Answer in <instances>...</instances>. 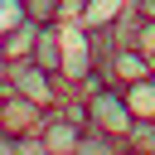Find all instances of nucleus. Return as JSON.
I'll return each mask as SVG.
<instances>
[{
  "label": "nucleus",
  "instance_id": "1",
  "mask_svg": "<svg viewBox=\"0 0 155 155\" xmlns=\"http://www.w3.org/2000/svg\"><path fill=\"white\" fill-rule=\"evenodd\" d=\"M82 102H87V126H97V131H107V136H116V140L126 145V136H131V126H136V111H131L126 92H121L116 82H102V87L87 92Z\"/></svg>",
  "mask_w": 155,
  "mask_h": 155
},
{
  "label": "nucleus",
  "instance_id": "2",
  "mask_svg": "<svg viewBox=\"0 0 155 155\" xmlns=\"http://www.w3.org/2000/svg\"><path fill=\"white\" fill-rule=\"evenodd\" d=\"M63 78L58 73H48V68H39L34 58H15L10 63V92H19V97H29V102H39V107H53L58 97H63Z\"/></svg>",
  "mask_w": 155,
  "mask_h": 155
},
{
  "label": "nucleus",
  "instance_id": "3",
  "mask_svg": "<svg viewBox=\"0 0 155 155\" xmlns=\"http://www.w3.org/2000/svg\"><path fill=\"white\" fill-rule=\"evenodd\" d=\"M82 131H87L82 116H73V111H63V107H48V111H44V126H39V150H48V155H73L78 140H82Z\"/></svg>",
  "mask_w": 155,
  "mask_h": 155
},
{
  "label": "nucleus",
  "instance_id": "4",
  "mask_svg": "<svg viewBox=\"0 0 155 155\" xmlns=\"http://www.w3.org/2000/svg\"><path fill=\"white\" fill-rule=\"evenodd\" d=\"M102 73H107V82L126 87V82H136V78H145V73H150V53H145V48H136V44H116Z\"/></svg>",
  "mask_w": 155,
  "mask_h": 155
},
{
  "label": "nucleus",
  "instance_id": "5",
  "mask_svg": "<svg viewBox=\"0 0 155 155\" xmlns=\"http://www.w3.org/2000/svg\"><path fill=\"white\" fill-rule=\"evenodd\" d=\"M34 39H39V24L24 19V15H15V19L0 29V48H5L10 63H15V58H29V53H34Z\"/></svg>",
  "mask_w": 155,
  "mask_h": 155
},
{
  "label": "nucleus",
  "instance_id": "6",
  "mask_svg": "<svg viewBox=\"0 0 155 155\" xmlns=\"http://www.w3.org/2000/svg\"><path fill=\"white\" fill-rule=\"evenodd\" d=\"M121 92H126V102H131V111H136L140 121H155V73H145V78H136V82H126Z\"/></svg>",
  "mask_w": 155,
  "mask_h": 155
},
{
  "label": "nucleus",
  "instance_id": "7",
  "mask_svg": "<svg viewBox=\"0 0 155 155\" xmlns=\"http://www.w3.org/2000/svg\"><path fill=\"white\" fill-rule=\"evenodd\" d=\"M19 15L34 24H58V0H19Z\"/></svg>",
  "mask_w": 155,
  "mask_h": 155
},
{
  "label": "nucleus",
  "instance_id": "8",
  "mask_svg": "<svg viewBox=\"0 0 155 155\" xmlns=\"http://www.w3.org/2000/svg\"><path fill=\"white\" fill-rule=\"evenodd\" d=\"M92 10V0H58V24H78Z\"/></svg>",
  "mask_w": 155,
  "mask_h": 155
},
{
  "label": "nucleus",
  "instance_id": "9",
  "mask_svg": "<svg viewBox=\"0 0 155 155\" xmlns=\"http://www.w3.org/2000/svg\"><path fill=\"white\" fill-rule=\"evenodd\" d=\"M136 10H140V19H155V0H131Z\"/></svg>",
  "mask_w": 155,
  "mask_h": 155
},
{
  "label": "nucleus",
  "instance_id": "10",
  "mask_svg": "<svg viewBox=\"0 0 155 155\" xmlns=\"http://www.w3.org/2000/svg\"><path fill=\"white\" fill-rule=\"evenodd\" d=\"M0 87H10V58H5V48H0Z\"/></svg>",
  "mask_w": 155,
  "mask_h": 155
},
{
  "label": "nucleus",
  "instance_id": "11",
  "mask_svg": "<svg viewBox=\"0 0 155 155\" xmlns=\"http://www.w3.org/2000/svg\"><path fill=\"white\" fill-rule=\"evenodd\" d=\"M15 5H19V0H15Z\"/></svg>",
  "mask_w": 155,
  "mask_h": 155
}]
</instances>
